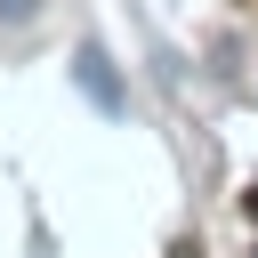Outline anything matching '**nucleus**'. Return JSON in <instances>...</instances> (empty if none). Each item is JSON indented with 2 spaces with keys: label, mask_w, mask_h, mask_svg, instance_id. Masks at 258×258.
<instances>
[{
  "label": "nucleus",
  "mask_w": 258,
  "mask_h": 258,
  "mask_svg": "<svg viewBox=\"0 0 258 258\" xmlns=\"http://www.w3.org/2000/svg\"><path fill=\"white\" fill-rule=\"evenodd\" d=\"M32 16V0H0V24H24Z\"/></svg>",
  "instance_id": "nucleus-2"
},
{
  "label": "nucleus",
  "mask_w": 258,
  "mask_h": 258,
  "mask_svg": "<svg viewBox=\"0 0 258 258\" xmlns=\"http://www.w3.org/2000/svg\"><path fill=\"white\" fill-rule=\"evenodd\" d=\"M73 81H81V89H89V97H97L105 113H121V105H129V89H121V73L105 64V48H73Z\"/></svg>",
  "instance_id": "nucleus-1"
}]
</instances>
